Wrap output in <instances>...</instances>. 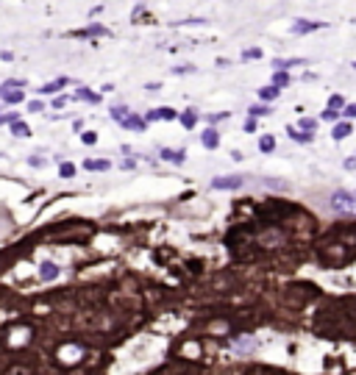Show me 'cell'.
<instances>
[{
  "label": "cell",
  "mask_w": 356,
  "mask_h": 375,
  "mask_svg": "<svg viewBox=\"0 0 356 375\" xmlns=\"http://www.w3.org/2000/svg\"><path fill=\"white\" fill-rule=\"evenodd\" d=\"M200 142H203V147H209V150H212V147H217L220 145L217 131H214V128H206L203 134H200Z\"/></svg>",
  "instance_id": "5b68a950"
},
{
  "label": "cell",
  "mask_w": 356,
  "mask_h": 375,
  "mask_svg": "<svg viewBox=\"0 0 356 375\" xmlns=\"http://www.w3.org/2000/svg\"><path fill=\"white\" fill-rule=\"evenodd\" d=\"M64 103H67V97H61V94H59V97H56V100H53V106H56V109H61V106H64Z\"/></svg>",
  "instance_id": "8d00e7d4"
},
{
  "label": "cell",
  "mask_w": 356,
  "mask_h": 375,
  "mask_svg": "<svg viewBox=\"0 0 356 375\" xmlns=\"http://www.w3.org/2000/svg\"><path fill=\"white\" fill-rule=\"evenodd\" d=\"M287 84H289V75L284 72V70H276V75H273V86L281 89V86H287Z\"/></svg>",
  "instance_id": "e0dca14e"
},
{
  "label": "cell",
  "mask_w": 356,
  "mask_h": 375,
  "mask_svg": "<svg viewBox=\"0 0 356 375\" xmlns=\"http://www.w3.org/2000/svg\"><path fill=\"white\" fill-rule=\"evenodd\" d=\"M162 156H165L167 162H173V164H184V156H187V153H184V150H167V147H165Z\"/></svg>",
  "instance_id": "4fadbf2b"
},
{
  "label": "cell",
  "mask_w": 356,
  "mask_h": 375,
  "mask_svg": "<svg viewBox=\"0 0 356 375\" xmlns=\"http://www.w3.org/2000/svg\"><path fill=\"white\" fill-rule=\"evenodd\" d=\"M17 333H23V339H28V328H23V331H17ZM11 345H20V336H11Z\"/></svg>",
  "instance_id": "d6a6232c"
},
{
  "label": "cell",
  "mask_w": 356,
  "mask_h": 375,
  "mask_svg": "<svg viewBox=\"0 0 356 375\" xmlns=\"http://www.w3.org/2000/svg\"><path fill=\"white\" fill-rule=\"evenodd\" d=\"M245 131H256V119H248V122H245Z\"/></svg>",
  "instance_id": "d590c367"
},
{
  "label": "cell",
  "mask_w": 356,
  "mask_h": 375,
  "mask_svg": "<svg viewBox=\"0 0 356 375\" xmlns=\"http://www.w3.org/2000/svg\"><path fill=\"white\" fill-rule=\"evenodd\" d=\"M28 109H31V111H42L45 106H42V100H34V103H28Z\"/></svg>",
  "instance_id": "836d02e7"
},
{
  "label": "cell",
  "mask_w": 356,
  "mask_h": 375,
  "mask_svg": "<svg viewBox=\"0 0 356 375\" xmlns=\"http://www.w3.org/2000/svg\"><path fill=\"white\" fill-rule=\"evenodd\" d=\"M0 100L3 103H23V89H3L0 86Z\"/></svg>",
  "instance_id": "8992f818"
},
{
  "label": "cell",
  "mask_w": 356,
  "mask_h": 375,
  "mask_svg": "<svg viewBox=\"0 0 356 375\" xmlns=\"http://www.w3.org/2000/svg\"><path fill=\"white\" fill-rule=\"evenodd\" d=\"M287 134L295 139V142H312V134H301L298 128H287Z\"/></svg>",
  "instance_id": "d6986e66"
},
{
  "label": "cell",
  "mask_w": 356,
  "mask_h": 375,
  "mask_svg": "<svg viewBox=\"0 0 356 375\" xmlns=\"http://www.w3.org/2000/svg\"><path fill=\"white\" fill-rule=\"evenodd\" d=\"M81 142H84V145H95V142H97V134L87 131V134H81Z\"/></svg>",
  "instance_id": "f1b7e54d"
},
{
  "label": "cell",
  "mask_w": 356,
  "mask_h": 375,
  "mask_svg": "<svg viewBox=\"0 0 356 375\" xmlns=\"http://www.w3.org/2000/svg\"><path fill=\"white\" fill-rule=\"evenodd\" d=\"M195 122H198V111H187V114H181L184 128H195Z\"/></svg>",
  "instance_id": "2e32d148"
},
{
  "label": "cell",
  "mask_w": 356,
  "mask_h": 375,
  "mask_svg": "<svg viewBox=\"0 0 356 375\" xmlns=\"http://www.w3.org/2000/svg\"><path fill=\"white\" fill-rule=\"evenodd\" d=\"M11 134H14V137H28V134H31V128H28L25 122L14 119V122H11Z\"/></svg>",
  "instance_id": "9a60e30c"
},
{
  "label": "cell",
  "mask_w": 356,
  "mask_h": 375,
  "mask_svg": "<svg viewBox=\"0 0 356 375\" xmlns=\"http://www.w3.org/2000/svg\"><path fill=\"white\" fill-rule=\"evenodd\" d=\"M326 23H317V20H298L295 25H292V34H312V31H320Z\"/></svg>",
  "instance_id": "3957f363"
},
{
  "label": "cell",
  "mask_w": 356,
  "mask_h": 375,
  "mask_svg": "<svg viewBox=\"0 0 356 375\" xmlns=\"http://www.w3.org/2000/svg\"><path fill=\"white\" fill-rule=\"evenodd\" d=\"M331 137L337 139H345V137H351V122H337V125H334V131H331Z\"/></svg>",
  "instance_id": "30bf717a"
},
{
  "label": "cell",
  "mask_w": 356,
  "mask_h": 375,
  "mask_svg": "<svg viewBox=\"0 0 356 375\" xmlns=\"http://www.w3.org/2000/svg\"><path fill=\"white\" fill-rule=\"evenodd\" d=\"M301 128H304V131H314V128H317V122H314L312 117H301Z\"/></svg>",
  "instance_id": "4316f807"
},
{
  "label": "cell",
  "mask_w": 356,
  "mask_h": 375,
  "mask_svg": "<svg viewBox=\"0 0 356 375\" xmlns=\"http://www.w3.org/2000/svg\"><path fill=\"white\" fill-rule=\"evenodd\" d=\"M259 150H261V153H270V150H276V139H273V137H261V139H259Z\"/></svg>",
  "instance_id": "ac0fdd59"
},
{
  "label": "cell",
  "mask_w": 356,
  "mask_h": 375,
  "mask_svg": "<svg viewBox=\"0 0 356 375\" xmlns=\"http://www.w3.org/2000/svg\"><path fill=\"white\" fill-rule=\"evenodd\" d=\"M337 114H339L337 109H326L323 111V119H337Z\"/></svg>",
  "instance_id": "1f68e13d"
},
{
  "label": "cell",
  "mask_w": 356,
  "mask_h": 375,
  "mask_svg": "<svg viewBox=\"0 0 356 375\" xmlns=\"http://www.w3.org/2000/svg\"><path fill=\"white\" fill-rule=\"evenodd\" d=\"M301 64H304V59H276V61H273V67L284 70V72H287L289 67H301Z\"/></svg>",
  "instance_id": "ba28073f"
},
{
  "label": "cell",
  "mask_w": 356,
  "mask_h": 375,
  "mask_svg": "<svg viewBox=\"0 0 356 375\" xmlns=\"http://www.w3.org/2000/svg\"><path fill=\"white\" fill-rule=\"evenodd\" d=\"M59 172H61V178H72V175H75V167H72L70 162H64L59 167Z\"/></svg>",
  "instance_id": "7402d4cb"
},
{
  "label": "cell",
  "mask_w": 356,
  "mask_h": 375,
  "mask_svg": "<svg viewBox=\"0 0 356 375\" xmlns=\"http://www.w3.org/2000/svg\"><path fill=\"white\" fill-rule=\"evenodd\" d=\"M342 114L345 117H356V103H348L345 109H342Z\"/></svg>",
  "instance_id": "f546056e"
},
{
  "label": "cell",
  "mask_w": 356,
  "mask_h": 375,
  "mask_svg": "<svg viewBox=\"0 0 356 375\" xmlns=\"http://www.w3.org/2000/svg\"><path fill=\"white\" fill-rule=\"evenodd\" d=\"M39 275H42V281H53V278H59V267L53 264V261H45Z\"/></svg>",
  "instance_id": "52a82bcc"
},
{
  "label": "cell",
  "mask_w": 356,
  "mask_h": 375,
  "mask_svg": "<svg viewBox=\"0 0 356 375\" xmlns=\"http://www.w3.org/2000/svg\"><path fill=\"white\" fill-rule=\"evenodd\" d=\"M78 97H84V100H89V103H97V100H100V94L89 92V89H81V92H78Z\"/></svg>",
  "instance_id": "cb8c5ba5"
},
{
  "label": "cell",
  "mask_w": 356,
  "mask_h": 375,
  "mask_svg": "<svg viewBox=\"0 0 356 375\" xmlns=\"http://www.w3.org/2000/svg\"><path fill=\"white\" fill-rule=\"evenodd\" d=\"M122 125H125V128H134V131H145V119L134 117V114H125V119H122Z\"/></svg>",
  "instance_id": "7c38bea8"
},
{
  "label": "cell",
  "mask_w": 356,
  "mask_h": 375,
  "mask_svg": "<svg viewBox=\"0 0 356 375\" xmlns=\"http://www.w3.org/2000/svg\"><path fill=\"white\" fill-rule=\"evenodd\" d=\"M329 209L337 214H356V189H337L329 197Z\"/></svg>",
  "instance_id": "6da1fadb"
},
{
  "label": "cell",
  "mask_w": 356,
  "mask_h": 375,
  "mask_svg": "<svg viewBox=\"0 0 356 375\" xmlns=\"http://www.w3.org/2000/svg\"><path fill=\"white\" fill-rule=\"evenodd\" d=\"M345 170H356V159H348V162H345Z\"/></svg>",
  "instance_id": "74e56055"
},
{
  "label": "cell",
  "mask_w": 356,
  "mask_h": 375,
  "mask_svg": "<svg viewBox=\"0 0 356 375\" xmlns=\"http://www.w3.org/2000/svg\"><path fill=\"white\" fill-rule=\"evenodd\" d=\"M214 189H239L242 187V175H226V178H214L212 181Z\"/></svg>",
  "instance_id": "277c9868"
},
{
  "label": "cell",
  "mask_w": 356,
  "mask_h": 375,
  "mask_svg": "<svg viewBox=\"0 0 356 375\" xmlns=\"http://www.w3.org/2000/svg\"><path fill=\"white\" fill-rule=\"evenodd\" d=\"M156 117L159 119H175L178 117V111H173V109H167L165 106V109H156Z\"/></svg>",
  "instance_id": "44dd1931"
},
{
  "label": "cell",
  "mask_w": 356,
  "mask_h": 375,
  "mask_svg": "<svg viewBox=\"0 0 356 375\" xmlns=\"http://www.w3.org/2000/svg\"><path fill=\"white\" fill-rule=\"evenodd\" d=\"M87 356V348H81V345H64V348L59 350V364H78L81 358Z\"/></svg>",
  "instance_id": "7a4b0ae2"
},
{
  "label": "cell",
  "mask_w": 356,
  "mask_h": 375,
  "mask_svg": "<svg viewBox=\"0 0 356 375\" xmlns=\"http://www.w3.org/2000/svg\"><path fill=\"white\" fill-rule=\"evenodd\" d=\"M87 34H95V36H97V34H106V28H103V25H89V28H87Z\"/></svg>",
  "instance_id": "4dcf8cb0"
},
{
  "label": "cell",
  "mask_w": 356,
  "mask_h": 375,
  "mask_svg": "<svg viewBox=\"0 0 356 375\" xmlns=\"http://www.w3.org/2000/svg\"><path fill=\"white\" fill-rule=\"evenodd\" d=\"M84 167H87L89 172H103V170H109L112 167V162H100V159H92V162H84Z\"/></svg>",
  "instance_id": "9c48e42d"
},
{
  "label": "cell",
  "mask_w": 356,
  "mask_h": 375,
  "mask_svg": "<svg viewBox=\"0 0 356 375\" xmlns=\"http://www.w3.org/2000/svg\"><path fill=\"white\" fill-rule=\"evenodd\" d=\"M354 67H356V64H354Z\"/></svg>",
  "instance_id": "f35d334b"
},
{
  "label": "cell",
  "mask_w": 356,
  "mask_h": 375,
  "mask_svg": "<svg viewBox=\"0 0 356 375\" xmlns=\"http://www.w3.org/2000/svg\"><path fill=\"white\" fill-rule=\"evenodd\" d=\"M256 348V342L253 339H242V342H237V350H239V353H248V350H253Z\"/></svg>",
  "instance_id": "603a6c76"
},
{
  "label": "cell",
  "mask_w": 356,
  "mask_h": 375,
  "mask_svg": "<svg viewBox=\"0 0 356 375\" xmlns=\"http://www.w3.org/2000/svg\"><path fill=\"white\" fill-rule=\"evenodd\" d=\"M61 86H67V78H59V81H50V84H45L39 92H42V94H56Z\"/></svg>",
  "instance_id": "8fae6325"
},
{
  "label": "cell",
  "mask_w": 356,
  "mask_h": 375,
  "mask_svg": "<svg viewBox=\"0 0 356 375\" xmlns=\"http://www.w3.org/2000/svg\"><path fill=\"white\" fill-rule=\"evenodd\" d=\"M28 162H31V167H42V159H39V156H31Z\"/></svg>",
  "instance_id": "e575fe53"
},
{
  "label": "cell",
  "mask_w": 356,
  "mask_h": 375,
  "mask_svg": "<svg viewBox=\"0 0 356 375\" xmlns=\"http://www.w3.org/2000/svg\"><path fill=\"white\" fill-rule=\"evenodd\" d=\"M278 94H281V89H278V86H264V89H259V97L261 100H276Z\"/></svg>",
  "instance_id": "5bb4252c"
},
{
  "label": "cell",
  "mask_w": 356,
  "mask_h": 375,
  "mask_svg": "<svg viewBox=\"0 0 356 375\" xmlns=\"http://www.w3.org/2000/svg\"><path fill=\"white\" fill-rule=\"evenodd\" d=\"M264 114H270L267 106H251V117H264Z\"/></svg>",
  "instance_id": "484cf974"
},
{
  "label": "cell",
  "mask_w": 356,
  "mask_h": 375,
  "mask_svg": "<svg viewBox=\"0 0 356 375\" xmlns=\"http://www.w3.org/2000/svg\"><path fill=\"white\" fill-rule=\"evenodd\" d=\"M242 59H245V61H251V59H261V50H259V47H251V50H245V53H242Z\"/></svg>",
  "instance_id": "83f0119b"
},
{
  "label": "cell",
  "mask_w": 356,
  "mask_h": 375,
  "mask_svg": "<svg viewBox=\"0 0 356 375\" xmlns=\"http://www.w3.org/2000/svg\"><path fill=\"white\" fill-rule=\"evenodd\" d=\"M329 109H345V97H342V94H331V97H329Z\"/></svg>",
  "instance_id": "ffe728a7"
},
{
  "label": "cell",
  "mask_w": 356,
  "mask_h": 375,
  "mask_svg": "<svg viewBox=\"0 0 356 375\" xmlns=\"http://www.w3.org/2000/svg\"><path fill=\"white\" fill-rule=\"evenodd\" d=\"M125 111H128L125 106H114V109H112V117L117 119V122H122V119H125Z\"/></svg>",
  "instance_id": "d4e9b609"
}]
</instances>
